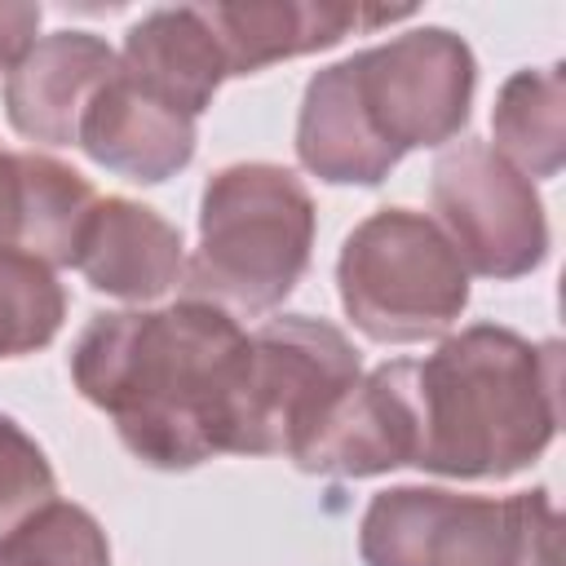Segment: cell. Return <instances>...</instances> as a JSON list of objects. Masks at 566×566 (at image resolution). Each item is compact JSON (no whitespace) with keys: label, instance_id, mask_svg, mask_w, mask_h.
Returning <instances> with one entry per match:
<instances>
[{"label":"cell","instance_id":"6da1fadb","mask_svg":"<svg viewBox=\"0 0 566 566\" xmlns=\"http://www.w3.org/2000/svg\"><path fill=\"white\" fill-rule=\"evenodd\" d=\"M248 332L208 301L93 314L71 345V380L150 469L186 473L234 455Z\"/></svg>","mask_w":566,"mask_h":566},{"label":"cell","instance_id":"7a4b0ae2","mask_svg":"<svg viewBox=\"0 0 566 566\" xmlns=\"http://www.w3.org/2000/svg\"><path fill=\"white\" fill-rule=\"evenodd\" d=\"M420 473L482 482L531 469L562 420V345L526 340L500 323L447 336L429 358H407Z\"/></svg>","mask_w":566,"mask_h":566},{"label":"cell","instance_id":"3957f363","mask_svg":"<svg viewBox=\"0 0 566 566\" xmlns=\"http://www.w3.org/2000/svg\"><path fill=\"white\" fill-rule=\"evenodd\" d=\"M314 226V199L292 168L265 159L217 168L199 195L186 292L248 318L279 310L310 265Z\"/></svg>","mask_w":566,"mask_h":566},{"label":"cell","instance_id":"277c9868","mask_svg":"<svg viewBox=\"0 0 566 566\" xmlns=\"http://www.w3.org/2000/svg\"><path fill=\"white\" fill-rule=\"evenodd\" d=\"M557 531L544 486L504 500L389 486L358 522V557L363 566H557Z\"/></svg>","mask_w":566,"mask_h":566},{"label":"cell","instance_id":"5b68a950","mask_svg":"<svg viewBox=\"0 0 566 566\" xmlns=\"http://www.w3.org/2000/svg\"><path fill=\"white\" fill-rule=\"evenodd\" d=\"M345 318L376 345L442 336L469 305V270L429 212L376 208L336 256Z\"/></svg>","mask_w":566,"mask_h":566},{"label":"cell","instance_id":"8992f818","mask_svg":"<svg viewBox=\"0 0 566 566\" xmlns=\"http://www.w3.org/2000/svg\"><path fill=\"white\" fill-rule=\"evenodd\" d=\"M358 376L363 358L336 323L310 314L261 323L248 332L234 455H287L296 464Z\"/></svg>","mask_w":566,"mask_h":566},{"label":"cell","instance_id":"52a82bcc","mask_svg":"<svg viewBox=\"0 0 566 566\" xmlns=\"http://www.w3.org/2000/svg\"><path fill=\"white\" fill-rule=\"evenodd\" d=\"M349 88L371 133L402 159L455 142L473 115L478 62L451 27H411L345 57Z\"/></svg>","mask_w":566,"mask_h":566},{"label":"cell","instance_id":"ba28073f","mask_svg":"<svg viewBox=\"0 0 566 566\" xmlns=\"http://www.w3.org/2000/svg\"><path fill=\"white\" fill-rule=\"evenodd\" d=\"M429 199L464 270L482 279H522L548 256V217L526 181L491 142H455L429 172Z\"/></svg>","mask_w":566,"mask_h":566},{"label":"cell","instance_id":"9c48e42d","mask_svg":"<svg viewBox=\"0 0 566 566\" xmlns=\"http://www.w3.org/2000/svg\"><path fill=\"white\" fill-rule=\"evenodd\" d=\"M119 53L93 31L40 35L4 75V115L35 146H75L80 119L115 75Z\"/></svg>","mask_w":566,"mask_h":566},{"label":"cell","instance_id":"30bf717a","mask_svg":"<svg viewBox=\"0 0 566 566\" xmlns=\"http://www.w3.org/2000/svg\"><path fill=\"white\" fill-rule=\"evenodd\" d=\"M71 265L102 296H115L128 305L159 301L186 274L181 226H172L168 217H159L137 199L106 195L93 203Z\"/></svg>","mask_w":566,"mask_h":566},{"label":"cell","instance_id":"8fae6325","mask_svg":"<svg viewBox=\"0 0 566 566\" xmlns=\"http://www.w3.org/2000/svg\"><path fill=\"white\" fill-rule=\"evenodd\" d=\"M411 451L416 420L407 394V358H394L358 376V385L340 398V407L305 447L296 469L318 478H380L389 469L411 464Z\"/></svg>","mask_w":566,"mask_h":566},{"label":"cell","instance_id":"7c38bea8","mask_svg":"<svg viewBox=\"0 0 566 566\" xmlns=\"http://www.w3.org/2000/svg\"><path fill=\"white\" fill-rule=\"evenodd\" d=\"M195 142H199L195 119L128 84L119 66L88 102L75 137V146L97 168L137 186H159L177 177L195 159Z\"/></svg>","mask_w":566,"mask_h":566},{"label":"cell","instance_id":"4fadbf2b","mask_svg":"<svg viewBox=\"0 0 566 566\" xmlns=\"http://www.w3.org/2000/svg\"><path fill=\"white\" fill-rule=\"evenodd\" d=\"M230 75H256L274 62L305 57L340 44L358 27H380L411 18V9H363L336 0H248V4H203Z\"/></svg>","mask_w":566,"mask_h":566},{"label":"cell","instance_id":"5bb4252c","mask_svg":"<svg viewBox=\"0 0 566 566\" xmlns=\"http://www.w3.org/2000/svg\"><path fill=\"white\" fill-rule=\"evenodd\" d=\"M119 75L190 119H199L230 80L203 4H164L142 13L124 31Z\"/></svg>","mask_w":566,"mask_h":566},{"label":"cell","instance_id":"9a60e30c","mask_svg":"<svg viewBox=\"0 0 566 566\" xmlns=\"http://www.w3.org/2000/svg\"><path fill=\"white\" fill-rule=\"evenodd\" d=\"M97 190L62 159L0 146V248H22L44 265H71Z\"/></svg>","mask_w":566,"mask_h":566},{"label":"cell","instance_id":"2e32d148","mask_svg":"<svg viewBox=\"0 0 566 566\" xmlns=\"http://www.w3.org/2000/svg\"><path fill=\"white\" fill-rule=\"evenodd\" d=\"M296 159L327 186H380L398 168V155L371 133L367 115L358 111L345 57L323 66L305 84L296 115Z\"/></svg>","mask_w":566,"mask_h":566},{"label":"cell","instance_id":"e0dca14e","mask_svg":"<svg viewBox=\"0 0 566 566\" xmlns=\"http://www.w3.org/2000/svg\"><path fill=\"white\" fill-rule=\"evenodd\" d=\"M495 155L509 159L526 181H548L566 164V75L562 62L513 71L491 111Z\"/></svg>","mask_w":566,"mask_h":566},{"label":"cell","instance_id":"ac0fdd59","mask_svg":"<svg viewBox=\"0 0 566 566\" xmlns=\"http://www.w3.org/2000/svg\"><path fill=\"white\" fill-rule=\"evenodd\" d=\"M66 318L57 270L22 248H0V363L44 349Z\"/></svg>","mask_w":566,"mask_h":566},{"label":"cell","instance_id":"d6986e66","mask_svg":"<svg viewBox=\"0 0 566 566\" xmlns=\"http://www.w3.org/2000/svg\"><path fill=\"white\" fill-rule=\"evenodd\" d=\"M0 566H111V544L88 509L53 495L0 531Z\"/></svg>","mask_w":566,"mask_h":566},{"label":"cell","instance_id":"ffe728a7","mask_svg":"<svg viewBox=\"0 0 566 566\" xmlns=\"http://www.w3.org/2000/svg\"><path fill=\"white\" fill-rule=\"evenodd\" d=\"M53 491H57V478L44 447L13 416L0 411V531H9L31 509L53 500Z\"/></svg>","mask_w":566,"mask_h":566},{"label":"cell","instance_id":"44dd1931","mask_svg":"<svg viewBox=\"0 0 566 566\" xmlns=\"http://www.w3.org/2000/svg\"><path fill=\"white\" fill-rule=\"evenodd\" d=\"M40 18L44 9L31 4V0H0V71L9 75L22 53L35 44V31H40Z\"/></svg>","mask_w":566,"mask_h":566}]
</instances>
